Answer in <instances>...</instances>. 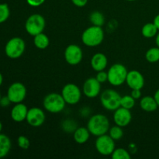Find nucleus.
I'll list each match as a JSON object with an SVG mask.
<instances>
[{
    "label": "nucleus",
    "instance_id": "19",
    "mask_svg": "<svg viewBox=\"0 0 159 159\" xmlns=\"http://www.w3.org/2000/svg\"><path fill=\"white\" fill-rule=\"evenodd\" d=\"M90 132L88 128L85 127H79L74 131V140L78 144H82L84 143L87 142V141L89 138Z\"/></svg>",
    "mask_w": 159,
    "mask_h": 159
},
{
    "label": "nucleus",
    "instance_id": "4",
    "mask_svg": "<svg viewBox=\"0 0 159 159\" xmlns=\"http://www.w3.org/2000/svg\"><path fill=\"white\" fill-rule=\"evenodd\" d=\"M127 73L128 71L124 65L114 64L107 72L109 82L113 86H120L126 82Z\"/></svg>",
    "mask_w": 159,
    "mask_h": 159
},
{
    "label": "nucleus",
    "instance_id": "8",
    "mask_svg": "<svg viewBox=\"0 0 159 159\" xmlns=\"http://www.w3.org/2000/svg\"><path fill=\"white\" fill-rule=\"evenodd\" d=\"M95 145L97 152L104 156L112 155L115 150L114 140L110 135L103 134L98 137Z\"/></svg>",
    "mask_w": 159,
    "mask_h": 159
},
{
    "label": "nucleus",
    "instance_id": "15",
    "mask_svg": "<svg viewBox=\"0 0 159 159\" xmlns=\"http://www.w3.org/2000/svg\"><path fill=\"white\" fill-rule=\"evenodd\" d=\"M132 119V115L130 110L120 107L116 109L113 115V120L116 125L121 127H126L130 123Z\"/></svg>",
    "mask_w": 159,
    "mask_h": 159
},
{
    "label": "nucleus",
    "instance_id": "5",
    "mask_svg": "<svg viewBox=\"0 0 159 159\" xmlns=\"http://www.w3.org/2000/svg\"><path fill=\"white\" fill-rule=\"evenodd\" d=\"M26 48L24 40L20 37H12L6 43L5 53L9 58L16 59L23 55Z\"/></svg>",
    "mask_w": 159,
    "mask_h": 159
},
{
    "label": "nucleus",
    "instance_id": "38",
    "mask_svg": "<svg viewBox=\"0 0 159 159\" xmlns=\"http://www.w3.org/2000/svg\"><path fill=\"white\" fill-rule=\"evenodd\" d=\"M155 43L158 48H159V33L156 35V38H155Z\"/></svg>",
    "mask_w": 159,
    "mask_h": 159
},
{
    "label": "nucleus",
    "instance_id": "10",
    "mask_svg": "<svg viewBox=\"0 0 159 159\" xmlns=\"http://www.w3.org/2000/svg\"><path fill=\"white\" fill-rule=\"evenodd\" d=\"M7 96L12 103L22 102L26 96V89L21 82H14L9 87Z\"/></svg>",
    "mask_w": 159,
    "mask_h": 159
},
{
    "label": "nucleus",
    "instance_id": "18",
    "mask_svg": "<svg viewBox=\"0 0 159 159\" xmlns=\"http://www.w3.org/2000/svg\"><path fill=\"white\" fill-rule=\"evenodd\" d=\"M140 106H141V108L146 112H154L158 107V105L155 98L150 96H144L141 99Z\"/></svg>",
    "mask_w": 159,
    "mask_h": 159
},
{
    "label": "nucleus",
    "instance_id": "34",
    "mask_svg": "<svg viewBox=\"0 0 159 159\" xmlns=\"http://www.w3.org/2000/svg\"><path fill=\"white\" fill-rule=\"evenodd\" d=\"M73 4L78 7H83L88 2V0H71Z\"/></svg>",
    "mask_w": 159,
    "mask_h": 159
},
{
    "label": "nucleus",
    "instance_id": "1",
    "mask_svg": "<svg viewBox=\"0 0 159 159\" xmlns=\"http://www.w3.org/2000/svg\"><path fill=\"white\" fill-rule=\"evenodd\" d=\"M87 128L94 136H101L106 134L110 130V121L105 115L96 114L89 119Z\"/></svg>",
    "mask_w": 159,
    "mask_h": 159
},
{
    "label": "nucleus",
    "instance_id": "13",
    "mask_svg": "<svg viewBox=\"0 0 159 159\" xmlns=\"http://www.w3.org/2000/svg\"><path fill=\"white\" fill-rule=\"evenodd\" d=\"M126 82L131 89H141L144 85V76L140 71L132 70L127 73Z\"/></svg>",
    "mask_w": 159,
    "mask_h": 159
},
{
    "label": "nucleus",
    "instance_id": "24",
    "mask_svg": "<svg viewBox=\"0 0 159 159\" xmlns=\"http://www.w3.org/2000/svg\"><path fill=\"white\" fill-rule=\"evenodd\" d=\"M90 21L93 23L94 26H102L104 24V22H105V18H104V16L102 15L101 12L96 11V12H93L90 14Z\"/></svg>",
    "mask_w": 159,
    "mask_h": 159
},
{
    "label": "nucleus",
    "instance_id": "30",
    "mask_svg": "<svg viewBox=\"0 0 159 159\" xmlns=\"http://www.w3.org/2000/svg\"><path fill=\"white\" fill-rule=\"evenodd\" d=\"M63 129L65 130L66 131L68 132H71V131H75V130L77 129L76 127V124H75V121L70 120H65V122L63 123Z\"/></svg>",
    "mask_w": 159,
    "mask_h": 159
},
{
    "label": "nucleus",
    "instance_id": "32",
    "mask_svg": "<svg viewBox=\"0 0 159 159\" xmlns=\"http://www.w3.org/2000/svg\"><path fill=\"white\" fill-rule=\"evenodd\" d=\"M11 102H11V100L9 99V98L8 97V96H2V97H1V99H0V106L2 107H8V106L10 105Z\"/></svg>",
    "mask_w": 159,
    "mask_h": 159
},
{
    "label": "nucleus",
    "instance_id": "36",
    "mask_svg": "<svg viewBox=\"0 0 159 159\" xmlns=\"http://www.w3.org/2000/svg\"><path fill=\"white\" fill-rule=\"evenodd\" d=\"M153 23H155V25L156 26V27L158 28V30H159V14H158V15H157L155 17Z\"/></svg>",
    "mask_w": 159,
    "mask_h": 159
},
{
    "label": "nucleus",
    "instance_id": "12",
    "mask_svg": "<svg viewBox=\"0 0 159 159\" xmlns=\"http://www.w3.org/2000/svg\"><path fill=\"white\" fill-rule=\"evenodd\" d=\"M26 120L28 124H30L32 127H40L44 123L45 114L40 108L33 107V108L28 110Z\"/></svg>",
    "mask_w": 159,
    "mask_h": 159
},
{
    "label": "nucleus",
    "instance_id": "28",
    "mask_svg": "<svg viewBox=\"0 0 159 159\" xmlns=\"http://www.w3.org/2000/svg\"><path fill=\"white\" fill-rule=\"evenodd\" d=\"M113 159H130V155L127 150L124 148H117L113 151L112 154Z\"/></svg>",
    "mask_w": 159,
    "mask_h": 159
},
{
    "label": "nucleus",
    "instance_id": "14",
    "mask_svg": "<svg viewBox=\"0 0 159 159\" xmlns=\"http://www.w3.org/2000/svg\"><path fill=\"white\" fill-rule=\"evenodd\" d=\"M100 82L96 78H89L85 82L83 85V93L86 97L96 98L100 93Z\"/></svg>",
    "mask_w": 159,
    "mask_h": 159
},
{
    "label": "nucleus",
    "instance_id": "39",
    "mask_svg": "<svg viewBox=\"0 0 159 159\" xmlns=\"http://www.w3.org/2000/svg\"><path fill=\"white\" fill-rule=\"evenodd\" d=\"M2 82H3V76H2V73L0 72V86L2 85Z\"/></svg>",
    "mask_w": 159,
    "mask_h": 159
},
{
    "label": "nucleus",
    "instance_id": "7",
    "mask_svg": "<svg viewBox=\"0 0 159 159\" xmlns=\"http://www.w3.org/2000/svg\"><path fill=\"white\" fill-rule=\"evenodd\" d=\"M45 27V20L40 14L30 16L25 23V29L30 35L34 36L43 33Z\"/></svg>",
    "mask_w": 159,
    "mask_h": 159
},
{
    "label": "nucleus",
    "instance_id": "33",
    "mask_svg": "<svg viewBox=\"0 0 159 159\" xmlns=\"http://www.w3.org/2000/svg\"><path fill=\"white\" fill-rule=\"evenodd\" d=\"M45 0H26V2L33 7H37L43 4Z\"/></svg>",
    "mask_w": 159,
    "mask_h": 159
},
{
    "label": "nucleus",
    "instance_id": "27",
    "mask_svg": "<svg viewBox=\"0 0 159 159\" xmlns=\"http://www.w3.org/2000/svg\"><path fill=\"white\" fill-rule=\"evenodd\" d=\"M110 136L114 141H118V140L120 139L124 136V130H123L122 127L118 125L112 127L110 129Z\"/></svg>",
    "mask_w": 159,
    "mask_h": 159
},
{
    "label": "nucleus",
    "instance_id": "40",
    "mask_svg": "<svg viewBox=\"0 0 159 159\" xmlns=\"http://www.w3.org/2000/svg\"><path fill=\"white\" fill-rule=\"evenodd\" d=\"M2 130V122L0 121V133H1Z\"/></svg>",
    "mask_w": 159,
    "mask_h": 159
},
{
    "label": "nucleus",
    "instance_id": "16",
    "mask_svg": "<svg viewBox=\"0 0 159 159\" xmlns=\"http://www.w3.org/2000/svg\"><path fill=\"white\" fill-rule=\"evenodd\" d=\"M27 113L28 109L26 105L21 102L16 103L11 110V117L15 122L20 123L26 120Z\"/></svg>",
    "mask_w": 159,
    "mask_h": 159
},
{
    "label": "nucleus",
    "instance_id": "9",
    "mask_svg": "<svg viewBox=\"0 0 159 159\" xmlns=\"http://www.w3.org/2000/svg\"><path fill=\"white\" fill-rule=\"evenodd\" d=\"M61 95L66 103L75 105L80 101L82 93L77 85L73 83H68L62 89Z\"/></svg>",
    "mask_w": 159,
    "mask_h": 159
},
{
    "label": "nucleus",
    "instance_id": "20",
    "mask_svg": "<svg viewBox=\"0 0 159 159\" xmlns=\"http://www.w3.org/2000/svg\"><path fill=\"white\" fill-rule=\"evenodd\" d=\"M11 141L8 136L0 133V158H4L10 152Z\"/></svg>",
    "mask_w": 159,
    "mask_h": 159
},
{
    "label": "nucleus",
    "instance_id": "6",
    "mask_svg": "<svg viewBox=\"0 0 159 159\" xmlns=\"http://www.w3.org/2000/svg\"><path fill=\"white\" fill-rule=\"evenodd\" d=\"M120 95L113 89H107L101 94L100 101L102 107L110 111H115L120 107Z\"/></svg>",
    "mask_w": 159,
    "mask_h": 159
},
{
    "label": "nucleus",
    "instance_id": "41",
    "mask_svg": "<svg viewBox=\"0 0 159 159\" xmlns=\"http://www.w3.org/2000/svg\"><path fill=\"white\" fill-rule=\"evenodd\" d=\"M127 1H129V2H133V1H135V0H127Z\"/></svg>",
    "mask_w": 159,
    "mask_h": 159
},
{
    "label": "nucleus",
    "instance_id": "11",
    "mask_svg": "<svg viewBox=\"0 0 159 159\" xmlns=\"http://www.w3.org/2000/svg\"><path fill=\"white\" fill-rule=\"evenodd\" d=\"M82 51L76 44H70L65 51V61L71 65H76L82 60Z\"/></svg>",
    "mask_w": 159,
    "mask_h": 159
},
{
    "label": "nucleus",
    "instance_id": "35",
    "mask_svg": "<svg viewBox=\"0 0 159 159\" xmlns=\"http://www.w3.org/2000/svg\"><path fill=\"white\" fill-rule=\"evenodd\" d=\"M131 96L133 98H134L135 99H138L141 98V89H132L131 92Z\"/></svg>",
    "mask_w": 159,
    "mask_h": 159
},
{
    "label": "nucleus",
    "instance_id": "21",
    "mask_svg": "<svg viewBox=\"0 0 159 159\" xmlns=\"http://www.w3.org/2000/svg\"><path fill=\"white\" fill-rule=\"evenodd\" d=\"M34 43L36 48L38 49L43 50L46 49L48 46H49V38L46 34L40 33V34H37V35L34 36Z\"/></svg>",
    "mask_w": 159,
    "mask_h": 159
},
{
    "label": "nucleus",
    "instance_id": "37",
    "mask_svg": "<svg viewBox=\"0 0 159 159\" xmlns=\"http://www.w3.org/2000/svg\"><path fill=\"white\" fill-rule=\"evenodd\" d=\"M154 98H155V99L156 100L157 103H158V105L159 107V89L158 90H157L156 92H155V96H154Z\"/></svg>",
    "mask_w": 159,
    "mask_h": 159
},
{
    "label": "nucleus",
    "instance_id": "17",
    "mask_svg": "<svg viewBox=\"0 0 159 159\" xmlns=\"http://www.w3.org/2000/svg\"><path fill=\"white\" fill-rule=\"evenodd\" d=\"M108 60L102 53H96L91 59V66L96 71H103L107 66Z\"/></svg>",
    "mask_w": 159,
    "mask_h": 159
},
{
    "label": "nucleus",
    "instance_id": "31",
    "mask_svg": "<svg viewBox=\"0 0 159 159\" xmlns=\"http://www.w3.org/2000/svg\"><path fill=\"white\" fill-rule=\"evenodd\" d=\"M96 78L100 83H102V82H105L106 81H108V74L104 71H98Z\"/></svg>",
    "mask_w": 159,
    "mask_h": 159
},
{
    "label": "nucleus",
    "instance_id": "22",
    "mask_svg": "<svg viewBox=\"0 0 159 159\" xmlns=\"http://www.w3.org/2000/svg\"><path fill=\"white\" fill-rule=\"evenodd\" d=\"M158 30V28L156 27L155 23H148L144 25L141 30V33H142V35L146 38H152L157 35Z\"/></svg>",
    "mask_w": 159,
    "mask_h": 159
},
{
    "label": "nucleus",
    "instance_id": "42",
    "mask_svg": "<svg viewBox=\"0 0 159 159\" xmlns=\"http://www.w3.org/2000/svg\"><path fill=\"white\" fill-rule=\"evenodd\" d=\"M1 97H2V96H1V94H0V99H1Z\"/></svg>",
    "mask_w": 159,
    "mask_h": 159
},
{
    "label": "nucleus",
    "instance_id": "29",
    "mask_svg": "<svg viewBox=\"0 0 159 159\" xmlns=\"http://www.w3.org/2000/svg\"><path fill=\"white\" fill-rule=\"evenodd\" d=\"M17 144H18L19 147L22 149H24V150H26V149L29 148L30 145V142L29 139H28L26 137L20 136L17 139Z\"/></svg>",
    "mask_w": 159,
    "mask_h": 159
},
{
    "label": "nucleus",
    "instance_id": "26",
    "mask_svg": "<svg viewBox=\"0 0 159 159\" xmlns=\"http://www.w3.org/2000/svg\"><path fill=\"white\" fill-rule=\"evenodd\" d=\"M10 15L9 6L6 3H0V24L5 23Z\"/></svg>",
    "mask_w": 159,
    "mask_h": 159
},
{
    "label": "nucleus",
    "instance_id": "25",
    "mask_svg": "<svg viewBox=\"0 0 159 159\" xmlns=\"http://www.w3.org/2000/svg\"><path fill=\"white\" fill-rule=\"evenodd\" d=\"M135 105V99L133 98L129 95H126V96H122L120 100V107H124V108L127 109V110H130L133 108Z\"/></svg>",
    "mask_w": 159,
    "mask_h": 159
},
{
    "label": "nucleus",
    "instance_id": "23",
    "mask_svg": "<svg viewBox=\"0 0 159 159\" xmlns=\"http://www.w3.org/2000/svg\"><path fill=\"white\" fill-rule=\"evenodd\" d=\"M145 58L150 63H155L159 61V48H152L146 52Z\"/></svg>",
    "mask_w": 159,
    "mask_h": 159
},
{
    "label": "nucleus",
    "instance_id": "3",
    "mask_svg": "<svg viewBox=\"0 0 159 159\" xmlns=\"http://www.w3.org/2000/svg\"><path fill=\"white\" fill-rule=\"evenodd\" d=\"M65 99L62 95L58 93H50L47 95L43 101V105L47 111L52 113L61 112L65 107Z\"/></svg>",
    "mask_w": 159,
    "mask_h": 159
},
{
    "label": "nucleus",
    "instance_id": "2",
    "mask_svg": "<svg viewBox=\"0 0 159 159\" xmlns=\"http://www.w3.org/2000/svg\"><path fill=\"white\" fill-rule=\"evenodd\" d=\"M104 39V32L102 26H92L87 28L82 35V43L88 47H96Z\"/></svg>",
    "mask_w": 159,
    "mask_h": 159
}]
</instances>
